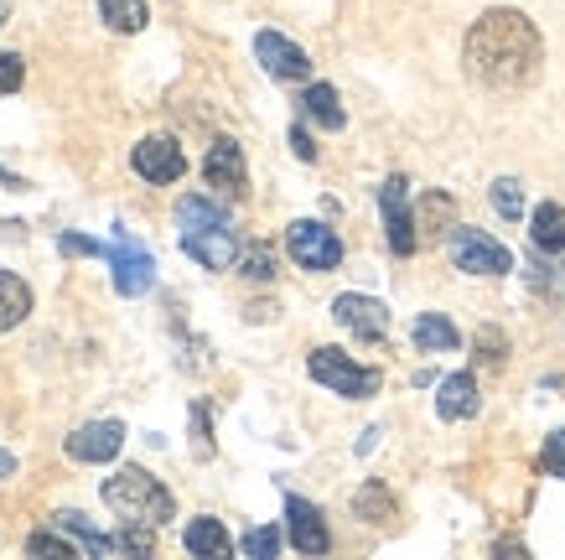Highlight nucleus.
<instances>
[{
  "mask_svg": "<svg viewBox=\"0 0 565 560\" xmlns=\"http://www.w3.org/2000/svg\"><path fill=\"white\" fill-rule=\"evenodd\" d=\"M462 63L467 78L493 94H514V88H530L540 78V63H545V42L534 32V21L524 11H509V6H493L472 21V32L462 42Z\"/></svg>",
  "mask_w": 565,
  "mask_h": 560,
  "instance_id": "nucleus-1",
  "label": "nucleus"
},
{
  "mask_svg": "<svg viewBox=\"0 0 565 560\" xmlns=\"http://www.w3.org/2000/svg\"><path fill=\"white\" fill-rule=\"evenodd\" d=\"M177 234H182V250L203 271H228L239 260V239H234L228 213L213 198H182L177 203Z\"/></svg>",
  "mask_w": 565,
  "mask_h": 560,
  "instance_id": "nucleus-2",
  "label": "nucleus"
},
{
  "mask_svg": "<svg viewBox=\"0 0 565 560\" xmlns=\"http://www.w3.org/2000/svg\"><path fill=\"white\" fill-rule=\"evenodd\" d=\"M104 504L120 514L125 525L161 529L167 519H172V493L161 488L146 467H120L115 477H104Z\"/></svg>",
  "mask_w": 565,
  "mask_h": 560,
  "instance_id": "nucleus-3",
  "label": "nucleus"
},
{
  "mask_svg": "<svg viewBox=\"0 0 565 560\" xmlns=\"http://www.w3.org/2000/svg\"><path fill=\"white\" fill-rule=\"evenodd\" d=\"M446 250H451V265L467 275H509L514 271V255H509L493 234L467 229V223H457V229L446 234Z\"/></svg>",
  "mask_w": 565,
  "mask_h": 560,
  "instance_id": "nucleus-4",
  "label": "nucleus"
},
{
  "mask_svg": "<svg viewBox=\"0 0 565 560\" xmlns=\"http://www.w3.org/2000/svg\"><path fill=\"white\" fill-rule=\"evenodd\" d=\"M307 369L317 384H327V390L343 394V400H369V394H379V369H363V363H353V358L338 353V348H317Z\"/></svg>",
  "mask_w": 565,
  "mask_h": 560,
  "instance_id": "nucleus-5",
  "label": "nucleus"
},
{
  "mask_svg": "<svg viewBox=\"0 0 565 560\" xmlns=\"http://www.w3.org/2000/svg\"><path fill=\"white\" fill-rule=\"evenodd\" d=\"M286 250H291V260L301 265V271H317V275L343 265V239L317 219L291 223V229H286Z\"/></svg>",
  "mask_w": 565,
  "mask_h": 560,
  "instance_id": "nucleus-6",
  "label": "nucleus"
},
{
  "mask_svg": "<svg viewBox=\"0 0 565 560\" xmlns=\"http://www.w3.org/2000/svg\"><path fill=\"white\" fill-rule=\"evenodd\" d=\"M109 271H115V290H120V296H146V290L156 286L151 250H146L140 239H130L125 229L115 234V244H109Z\"/></svg>",
  "mask_w": 565,
  "mask_h": 560,
  "instance_id": "nucleus-7",
  "label": "nucleus"
},
{
  "mask_svg": "<svg viewBox=\"0 0 565 560\" xmlns=\"http://www.w3.org/2000/svg\"><path fill=\"white\" fill-rule=\"evenodd\" d=\"M379 213H384V234H390V250H394V255H415V244H420V229H415L405 177H390V182L379 187Z\"/></svg>",
  "mask_w": 565,
  "mask_h": 560,
  "instance_id": "nucleus-8",
  "label": "nucleus"
},
{
  "mask_svg": "<svg viewBox=\"0 0 565 560\" xmlns=\"http://www.w3.org/2000/svg\"><path fill=\"white\" fill-rule=\"evenodd\" d=\"M130 167H136L146 182L172 187V182H182V171H188V156H182V146H177L172 136H146L136 151H130Z\"/></svg>",
  "mask_w": 565,
  "mask_h": 560,
  "instance_id": "nucleus-9",
  "label": "nucleus"
},
{
  "mask_svg": "<svg viewBox=\"0 0 565 560\" xmlns=\"http://www.w3.org/2000/svg\"><path fill=\"white\" fill-rule=\"evenodd\" d=\"M332 317H338V327H348V332L363 342H379L390 332V306L374 302V296H359V290L338 296V302H332Z\"/></svg>",
  "mask_w": 565,
  "mask_h": 560,
  "instance_id": "nucleus-10",
  "label": "nucleus"
},
{
  "mask_svg": "<svg viewBox=\"0 0 565 560\" xmlns=\"http://www.w3.org/2000/svg\"><path fill=\"white\" fill-rule=\"evenodd\" d=\"M255 57L265 63L270 78H280V84H301V78L311 73V57L296 47V42H286L280 32H259L255 36Z\"/></svg>",
  "mask_w": 565,
  "mask_h": 560,
  "instance_id": "nucleus-11",
  "label": "nucleus"
},
{
  "mask_svg": "<svg viewBox=\"0 0 565 560\" xmlns=\"http://www.w3.org/2000/svg\"><path fill=\"white\" fill-rule=\"evenodd\" d=\"M125 446V425L120 421H88L68 436V457L73 462H115Z\"/></svg>",
  "mask_w": 565,
  "mask_h": 560,
  "instance_id": "nucleus-12",
  "label": "nucleus"
},
{
  "mask_svg": "<svg viewBox=\"0 0 565 560\" xmlns=\"http://www.w3.org/2000/svg\"><path fill=\"white\" fill-rule=\"evenodd\" d=\"M286 535H291V545L301 550V556H327L332 550V535H327L322 514L311 509L307 498H286Z\"/></svg>",
  "mask_w": 565,
  "mask_h": 560,
  "instance_id": "nucleus-13",
  "label": "nucleus"
},
{
  "mask_svg": "<svg viewBox=\"0 0 565 560\" xmlns=\"http://www.w3.org/2000/svg\"><path fill=\"white\" fill-rule=\"evenodd\" d=\"M203 177H207V187H218V192H234V198H239L244 192V151H239V140L234 136L213 140L207 156H203Z\"/></svg>",
  "mask_w": 565,
  "mask_h": 560,
  "instance_id": "nucleus-14",
  "label": "nucleus"
},
{
  "mask_svg": "<svg viewBox=\"0 0 565 560\" xmlns=\"http://www.w3.org/2000/svg\"><path fill=\"white\" fill-rule=\"evenodd\" d=\"M478 379L472 373H446L441 379V394H436V415L441 421H472L478 415Z\"/></svg>",
  "mask_w": 565,
  "mask_h": 560,
  "instance_id": "nucleus-15",
  "label": "nucleus"
},
{
  "mask_svg": "<svg viewBox=\"0 0 565 560\" xmlns=\"http://www.w3.org/2000/svg\"><path fill=\"white\" fill-rule=\"evenodd\" d=\"M530 239L534 250H545V255H565V208L561 203H540L530 213Z\"/></svg>",
  "mask_w": 565,
  "mask_h": 560,
  "instance_id": "nucleus-16",
  "label": "nucleus"
},
{
  "mask_svg": "<svg viewBox=\"0 0 565 560\" xmlns=\"http://www.w3.org/2000/svg\"><path fill=\"white\" fill-rule=\"evenodd\" d=\"M415 229L420 239H446L457 229V203H451V192H426L420 198V213H415Z\"/></svg>",
  "mask_w": 565,
  "mask_h": 560,
  "instance_id": "nucleus-17",
  "label": "nucleus"
},
{
  "mask_svg": "<svg viewBox=\"0 0 565 560\" xmlns=\"http://www.w3.org/2000/svg\"><path fill=\"white\" fill-rule=\"evenodd\" d=\"M301 109H307V119H317L322 130H343L348 125L343 99H338V88L332 84H311L307 94H301Z\"/></svg>",
  "mask_w": 565,
  "mask_h": 560,
  "instance_id": "nucleus-18",
  "label": "nucleus"
},
{
  "mask_svg": "<svg viewBox=\"0 0 565 560\" xmlns=\"http://www.w3.org/2000/svg\"><path fill=\"white\" fill-rule=\"evenodd\" d=\"M26 311H32V290L26 281L11 271H0V332H11V327L26 323Z\"/></svg>",
  "mask_w": 565,
  "mask_h": 560,
  "instance_id": "nucleus-19",
  "label": "nucleus"
},
{
  "mask_svg": "<svg viewBox=\"0 0 565 560\" xmlns=\"http://www.w3.org/2000/svg\"><path fill=\"white\" fill-rule=\"evenodd\" d=\"M182 540H188L192 556H203V560H223L228 550H234V540L223 535V525H218V519H207V514H203V519H192Z\"/></svg>",
  "mask_w": 565,
  "mask_h": 560,
  "instance_id": "nucleus-20",
  "label": "nucleus"
},
{
  "mask_svg": "<svg viewBox=\"0 0 565 560\" xmlns=\"http://www.w3.org/2000/svg\"><path fill=\"white\" fill-rule=\"evenodd\" d=\"M457 342H462V332L446 323L441 311H426V317H415V348H420V353H451Z\"/></svg>",
  "mask_w": 565,
  "mask_h": 560,
  "instance_id": "nucleus-21",
  "label": "nucleus"
},
{
  "mask_svg": "<svg viewBox=\"0 0 565 560\" xmlns=\"http://www.w3.org/2000/svg\"><path fill=\"white\" fill-rule=\"evenodd\" d=\"M99 17L104 27H115V32H140L146 27V0H99Z\"/></svg>",
  "mask_w": 565,
  "mask_h": 560,
  "instance_id": "nucleus-22",
  "label": "nucleus"
},
{
  "mask_svg": "<svg viewBox=\"0 0 565 560\" xmlns=\"http://www.w3.org/2000/svg\"><path fill=\"white\" fill-rule=\"evenodd\" d=\"M353 514H359L363 525H390L394 519V498L390 488H379V483H369V488L353 498Z\"/></svg>",
  "mask_w": 565,
  "mask_h": 560,
  "instance_id": "nucleus-23",
  "label": "nucleus"
},
{
  "mask_svg": "<svg viewBox=\"0 0 565 560\" xmlns=\"http://www.w3.org/2000/svg\"><path fill=\"white\" fill-rule=\"evenodd\" d=\"M488 198H493V208H498V213H503V219H509V223H519V219H524V187H519L514 177H498V182H493V192H488Z\"/></svg>",
  "mask_w": 565,
  "mask_h": 560,
  "instance_id": "nucleus-24",
  "label": "nucleus"
},
{
  "mask_svg": "<svg viewBox=\"0 0 565 560\" xmlns=\"http://www.w3.org/2000/svg\"><path fill=\"white\" fill-rule=\"evenodd\" d=\"M239 275H244V281H270V275H275V255L265 250V244H249V250L239 255Z\"/></svg>",
  "mask_w": 565,
  "mask_h": 560,
  "instance_id": "nucleus-25",
  "label": "nucleus"
},
{
  "mask_svg": "<svg viewBox=\"0 0 565 560\" xmlns=\"http://www.w3.org/2000/svg\"><path fill=\"white\" fill-rule=\"evenodd\" d=\"M21 84H26V57L21 52H0V99L17 94Z\"/></svg>",
  "mask_w": 565,
  "mask_h": 560,
  "instance_id": "nucleus-26",
  "label": "nucleus"
},
{
  "mask_svg": "<svg viewBox=\"0 0 565 560\" xmlns=\"http://www.w3.org/2000/svg\"><path fill=\"white\" fill-rule=\"evenodd\" d=\"M26 550L32 556H78L84 545H68V540H57V535H47V529H36L32 540H26Z\"/></svg>",
  "mask_w": 565,
  "mask_h": 560,
  "instance_id": "nucleus-27",
  "label": "nucleus"
},
{
  "mask_svg": "<svg viewBox=\"0 0 565 560\" xmlns=\"http://www.w3.org/2000/svg\"><path fill=\"white\" fill-rule=\"evenodd\" d=\"M275 550H280V535H275V529H249V535H244V556L270 560Z\"/></svg>",
  "mask_w": 565,
  "mask_h": 560,
  "instance_id": "nucleus-28",
  "label": "nucleus"
},
{
  "mask_svg": "<svg viewBox=\"0 0 565 560\" xmlns=\"http://www.w3.org/2000/svg\"><path fill=\"white\" fill-rule=\"evenodd\" d=\"M503 353H509L503 332H498V327H482V332H478V358H482V363H503Z\"/></svg>",
  "mask_w": 565,
  "mask_h": 560,
  "instance_id": "nucleus-29",
  "label": "nucleus"
},
{
  "mask_svg": "<svg viewBox=\"0 0 565 560\" xmlns=\"http://www.w3.org/2000/svg\"><path fill=\"white\" fill-rule=\"evenodd\" d=\"M540 462H545L550 477H565V431H555V436H550V442H545V457H540Z\"/></svg>",
  "mask_w": 565,
  "mask_h": 560,
  "instance_id": "nucleus-30",
  "label": "nucleus"
},
{
  "mask_svg": "<svg viewBox=\"0 0 565 560\" xmlns=\"http://www.w3.org/2000/svg\"><path fill=\"white\" fill-rule=\"evenodd\" d=\"M57 250H63V255H109V250H104V244H94V239H84V234H63L57 239Z\"/></svg>",
  "mask_w": 565,
  "mask_h": 560,
  "instance_id": "nucleus-31",
  "label": "nucleus"
},
{
  "mask_svg": "<svg viewBox=\"0 0 565 560\" xmlns=\"http://www.w3.org/2000/svg\"><path fill=\"white\" fill-rule=\"evenodd\" d=\"M192 431H198V442H192V452H198V457H207V452H213V442H207V410H203V405L192 410Z\"/></svg>",
  "mask_w": 565,
  "mask_h": 560,
  "instance_id": "nucleus-32",
  "label": "nucleus"
},
{
  "mask_svg": "<svg viewBox=\"0 0 565 560\" xmlns=\"http://www.w3.org/2000/svg\"><path fill=\"white\" fill-rule=\"evenodd\" d=\"M291 151L301 156V161H317V146H311V136H307V130H301V125H296V130H291Z\"/></svg>",
  "mask_w": 565,
  "mask_h": 560,
  "instance_id": "nucleus-33",
  "label": "nucleus"
},
{
  "mask_svg": "<svg viewBox=\"0 0 565 560\" xmlns=\"http://www.w3.org/2000/svg\"><path fill=\"white\" fill-rule=\"evenodd\" d=\"M11 473H17V457H11V452H0V483H6Z\"/></svg>",
  "mask_w": 565,
  "mask_h": 560,
  "instance_id": "nucleus-34",
  "label": "nucleus"
},
{
  "mask_svg": "<svg viewBox=\"0 0 565 560\" xmlns=\"http://www.w3.org/2000/svg\"><path fill=\"white\" fill-rule=\"evenodd\" d=\"M11 6H17V0H0V27L11 21Z\"/></svg>",
  "mask_w": 565,
  "mask_h": 560,
  "instance_id": "nucleus-35",
  "label": "nucleus"
}]
</instances>
